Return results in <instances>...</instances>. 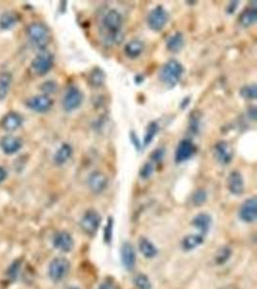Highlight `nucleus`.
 Returning <instances> with one entry per match:
<instances>
[{
	"label": "nucleus",
	"mask_w": 257,
	"mask_h": 289,
	"mask_svg": "<svg viewBox=\"0 0 257 289\" xmlns=\"http://www.w3.org/2000/svg\"><path fill=\"white\" fill-rule=\"evenodd\" d=\"M134 283L138 289H151V283L146 275L140 274L134 279Z\"/></svg>",
	"instance_id": "7c9ffc66"
},
{
	"label": "nucleus",
	"mask_w": 257,
	"mask_h": 289,
	"mask_svg": "<svg viewBox=\"0 0 257 289\" xmlns=\"http://www.w3.org/2000/svg\"><path fill=\"white\" fill-rule=\"evenodd\" d=\"M240 96H242L245 99H255L257 96V87L255 84H251V85H247L241 88L240 90Z\"/></svg>",
	"instance_id": "c85d7f7f"
},
{
	"label": "nucleus",
	"mask_w": 257,
	"mask_h": 289,
	"mask_svg": "<svg viewBox=\"0 0 257 289\" xmlns=\"http://www.w3.org/2000/svg\"><path fill=\"white\" fill-rule=\"evenodd\" d=\"M22 148V141L16 136H4L0 140V149L5 154H15Z\"/></svg>",
	"instance_id": "ddd939ff"
},
{
	"label": "nucleus",
	"mask_w": 257,
	"mask_h": 289,
	"mask_svg": "<svg viewBox=\"0 0 257 289\" xmlns=\"http://www.w3.org/2000/svg\"><path fill=\"white\" fill-rule=\"evenodd\" d=\"M139 249L142 255L147 258H152L157 254V249L151 241L145 237H142L139 241Z\"/></svg>",
	"instance_id": "393cba45"
},
{
	"label": "nucleus",
	"mask_w": 257,
	"mask_h": 289,
	"mask_svg": "<svg viewBox=\"0 0 257 289\" xmlns=\"http://www.w3.org/2000/svg\"><path fill=\"white\" fill-rule=\"evenodd\" d=\"M12 84V74L10 72H3L0 75V100L5 99L9 93Z\"/></svg>",
	"instance_id": "bb28decb"
},
{
	"label": "nucleus",
	"mask_w": 257,
	"mask_h": 289,
	"mask_svg": "<svg viewBox=\"0 0 257 289\" xmlns=\"http://www.w3.org/2000/svg\"><path fill=\"white\" fill-rule=\"evenodd\" d=\"M70 289H78V288H75V287H73V288H70Z\"/></svg>",
	"instance_id": "79ce46f5"
},
{
	"label": "nucleus",
	"mask_w": 257,
	"mask_h": 289,
	"mask_svg": "<svg viewBox=\"0 0 257 289\" xmlns=\"http://www.w3.org/2000/svg\"><path fill=\"white\" fill-rule=\"evenodd\" d=\"M165 153H166L165 149H163V148L156 149L155 150H153V152L151 153V160H152L153 162H155V163H159V162H161V161L163 160Z\"/></svg>",
	"instance_id": "f704fd0d"
},
{
	"label": "nucleus",
	"mask_w": 257,
	"mask_h": 289,
	"mask_svg": "<svg viewBox=\"0 0 257 289\" xmlns=\"http://www.w3.org/2000/svg\"><path fill=\"white\" fill-rule=\"evenodd\" d=\"M53 101L47 96H35L29 98L26 101V106L32 111L37 113H45L50 110Z\"/></svg>",
	"instance_id": "9b49d317"
},
{
	"label": "nucleus",
	"mask_w": 257,
	"mask_h": 289,
	"mask_svg": "<svg viewBox=\"0 0 257 289\" xmlns=\"http://www.w3.org/2000/svg\"><path fill=\"white\" fill-rule=\"evenodd\" d=\"M18 17L15 13L4 12L0 16V28L3 30H8L15 27L18 22Z\"/></svg>",
	"instance_id": "a878e982"
},
{
	"label": "nucleus",
	"mask_w": 257,
	"mask_h": 289,
	"mask_svg": "<svg viewBox=\"0 0 257 289\" xmlns=\"http://www.w3.org/2000/svg\"><path fill=\"white\" fill-rule=\"evenodd\" d=\"M227 187L231 194L239 196L244 193L245 190V184H244V178L239 172L233 171L231 172V175H229L227 178Z\"/></svg>",
	"instance_id": "2eb2a0df"
},
{
	"label": "nucleus",
	"mask_w": 257,
	"mask_h": 289,
	"mask_svg": "<svg viewBox=\"0 0 257 289\" xmlns=\"http://www.w3.org/2000/svg\"><path fill=\"white\" fill-rule=\"evenodd\" d=\"M83 94L79 89L74 86L69 88L63 97L62 106L65 111L72 112L79 108L83 102Z\"/></svg>",
	"instance_id": "39448f33"
},
{
	"label": "nucleus",
	"mask_w": 257,
	"mask_h": 289,
	"mask_svg": "<svg viewBox=\"0 0 257 289\" xmlns=\"http://www.w3.org/2000/svg\"><path fill=\"white\" fill-rule=\"evenodd\" d=\"M238 5H239V2L238 1H232L231 2V4H229V6H227V13L229 14H232L233 12H235L236 9H237V7H238Z\"/></svg>",
	"instance_id": "58836bf2"
},
{
	"label": "nucleus",
	"mask_w": 257,
	"mask_h": 289,
	"mask_svg": "<svg viewBox=\"0 0 257 289\" xmlns=\"http://www.w3.org/2000/svg\"><path fill=\"white\" fill-rule=\"evenodd\" d=\"M72 154V149L69 144H63L62 146L57 149V151L54 154V163L58 166L64 165L67 163Z\"/></svg>",
	"instance_id": "412c9836"
},
{
	"label": "nucleus",
	"mask_w": 257,
	"mask_h": 289,
	"mask_svg": "<svg viewBox=\"0 0 257 289\" xmlns=\"http://www.w3.org/2000/svg\"><path fill=\"white\" fill-rule=\"evenodd\" d=\"M231 254V249L224 247V248H222L218 252L217 256H216V261H217V263H219V264H222V263H224L229 260Z\"/></svg>",
	"instance_id": "72a5a7b5"
},
{
	"label": "nucleus",
	"mask_w": 257,
	"mask_h": 289,
	"mask_svg": "<svg viewBox=\"0 0 257 289\" xmlns=\"http://www.w3.org/2000/svg\"><path fill=\"white\" fill-rule=\"evenodd\" d=\"M27 36L30 42L40 49H44L49 41V31L47 27L40 23L34 22L27 27Z\"/></svg>",
	"instance_id": "7ed1b4c3"
},
{
	"label": "nucleus",
	"mask_w": 257,
	"mask_h": 289,
	"mask_svg": "<svg viewBox=\"0 0 257 289\" xmlns=\"http://www.w3.org/2000/svg\"><path fill=\"white\" fill-rule=\"evenodd\" d=\"M124 18L117 10H109L103 16L99 27V34L102 43L107 46L121 44L123 34Z\"/></svg>",
	"instance_id": "f257e3e1"
},
{
	"label": "nucleus",
	"mask_w": 257,
	"mask_h": 289,
	"mask_svg": "<svg viewBox=\"0 0 257 289\" xmlns=\"http://www.w3.org/2000/svg\"><path fill=\"white\" fill-rule=\"evenodd\" d=\"M184 46V37L182 33L176 32L167 41V48L172 52H178Z\"/></svg>",
	"instance_id": "5701e85b"
},
{
	"label": "nucleus",
	"mask_w": 257,
	"mask_h": 289,
	"mask_svg": "<svg viewBox=\"0 0 257 289\" xmlns=\"http://www.w3.org/2000/svg\"><path fill=\"white\" fill-rule=\"evenodd\" d=\"M101 217L97 211H88L81 219V228L90 235H94L100 226Z\"/></svg>",
	"instance_id": "6e6552de"
},
{
	"label": "nucleus",
	"mask_w": 257,
	"mask_h": 289,
	"mask_svg": "<svg viewBox=\"0 0 257 289\" xmlns=\"http://www.w3.org/2000/svg\"><path fill=\"white\" fill-rule=\"evenodd\" d=\"M104 82V72L99 69H96L90 75V83L94 86H100Z\"/></svg>",
	"instance_id": "c756f323"
},
{
	"label": "nucleus",
	"mask_w": 257,
	"mask_h": 289,
	"mask_svg": "<svg viewBox=\"0 0 257 289\" xmlns=\"http://www.w3.org/2000/svg\"><path fill=\"white\" fill-rule=\"evenodd\" d=\"M71 264L65 257H56L49 265V277L54 281L62 280L70 271Z\"/></svg>",
	"instance_id": "0eeeda50"
},
{
	"label": "nucleus",
	"mask_w": 257,
	"mask_h": 289,
	"mask_svg": "<svg viewBox=\"0 0 257 289\" xmlns=\"http://www.w3.org/2000/svg\"><path fill=\"white\" fill-rule=\"evenodd\" d=\"M195 151L196 148L193 141L190 139H183L180 141L176 150V155H175L176 163L180 164L186 162L187 160L194 156Z\"/></svg>",
	"instance_id": "1a4fd4ad"
},
{
	"label": "nucleus",
	"mask_w": 257,
	"mask_h": 289,
	"mask_svg": "<svg viewBox=\"0 0 257 289\" xmlns=\"http://www.w3.org/2000/svg\"><path fill=\"white\" fill-rule=\"evenodd\" d=\"M240 219L245 223H253L257 218V200L256 198L248 199L240 207Z\"/></svg>",
	"instance_id": "9d476101"
},
{
	"label": "nucleus",
	"mask_w": 257,
	"mask_h": 289,
	"mask_svg": "<svg viewBox=\"0 0 257 289\" xmlns=\"http://www.w3.org/2000/svg\"><path fill=\"white\" fill-rule=\"evenodd\" d=\"M53 245L62 252H70L73 247V239L70 233L66 231L57 232L53 237Z\"/></svg>",
	"instance_id": "f3484780"
},
{
	"label": "nucleus",
	"mask_w": 257,
	"mask_h": 289,
	"mask_svg": "<svg viewBox=\"0 0 257 289\" xmlns=\"http://www.w3.org/2000/svg\"><path fill=\"white\" fill-rule=\"evenodd\" d=\"M257 20V10L255 8H248L240 15L239 22L244 27L253 25Z\"/></svg>",
	"instance_id": "b1692460"
},
{
	"label": "nucleus",
	"mask_w": 257,
	"mask_h": 289,
	"mask_svg": "<svg viewBox=\"0 0 257 289\" xmlns=\"http://www.w3.org/2000/svg\"><path fill=\"white\" fill-rule=\"evenodd\" d=\"M211 224H212V219L206 213H201L196 215L192 222V225L194 226V228H196L199 231V233L204 235H205L210 229Z\"/></svg>",
	"instance_id": "6ab92c4d"
},
{
	"label": "nucleus",
	"mask_w": 257,
	"mask_h": 289,
	"mask_svg": "<svg viewBox=\"0 0 257 289\" xmlns=\"http://www.w3.org/2000/svg\"><path fill=\"white\" fill-rule=\"evenodd\" d=\"M98 289H116L115 285L111 281H104L102 282Z\"/></svg>",
	"instance_id": "ea45409f"
},
{
	"label": "nucleus",
	"mask_w": 257,
	"mask_h": 289,
	"mask_svg": "<svg viewBox=\"0 0 257 289\" xmlns=\"http://www.w3.org/2000/svg\"><path fill=\"white\" fill-rule=\"evenodd\" d=\"M122 261L124 268L127 270H132L136 264V254L133 246L126 242L122 247Z\"/></svg>",
	"instance_id": "a211bd4d"
},
{
	"label": "nucleus",
	"mask_w": 257,
	"mask_h": 289,
	"mask_svg": "<svg viewBox=\"0 0 257 289\" xmlns=\"http://www.w3.org/2000/svg\"><path fill=\"white\" fill-rule=\"evenodd\" d=\"M213 153H214V157L216 158V160L222 165H227L232 160V150L230 145L224 141L218 142L214 146Z\"/></svg>",
	"instance_id": "f8f14e48"
},
{
	"label": "nucleus",
	"mask_w": 257,
	"mask_h": 289,
	"mask_svg": "<svg viewBox=\"0 0 257 289\" xmlns=\"http://www.w3.org/2000/svg\"><path fill=\"white\" fill-rule=\"evenodd\" d=\"M168 13L163 6H156L151 10L148 15L147 22L152 31L159 32L167 25L168 21Z\"/></svg>",
	"instance_id": "20e7f679"
},
{
	"label": "nucleus",
	"mask_w": 257,
	"mask_h": 289,
	"mask_svg": "<svg viewBox=\"0 0 257 289\" xmlns=\"http://www.w3.org/2000/svg\"><path fill=\"white\" fill-rule=\"evenodd\" d=\"M154 172V166L151 162H146L140 170V177L142 179L150 178Z\"/></svg>",
	"instance_id": "473e14b6"
},
{
	"label": "nucleus",
	"mask_w": 257,
	"mask_h": 289,
	"mask_svg": "<svg viewBox=\"0 0 257 289\" xmlns=\"http://www.w3.org/2000/svg\"><path fill=\"white\" fill-rule=\"evenodd\" d=\"M22 123H23L22 117L17 112L12 111L4 116L1 122V126L6 132H15L22 124Z\"/></svg>",
	"instance_id": "dca6fc26"
},
{
	"label": "nucleus",
	"mask_w": 257,
	"mask_h": 289,
	"mask_svg": "<svg viewBox=\"0 0 257 289\" xmlns=\"http://www.w3.org/2000/svg\"><path fill=\"white\" fill-rule=\"evenodd\" d=\"M54 58L51 53L43 51L37 55L32 61L31 67L38 75H45L53 68Z\"/></svg>",
	"instance_id": "423d86ee"
},
{
	"label": "nucleus",
	"mask_w": 257,
	"mask_h": 289,
	"mask_svg": "<svg viewBox=\"0 0 257 289\" xmlns=\"http://www.w3.org/2000/svg\"><path fill=\"white\" fill-rule=\"evenodd\" d=\"M112 228H113V219L109 218L105 228V241L107 243H109L112 238Z\"/></svg>",
	"instance_id": "e433bc0d"
},
{
	"label": "nucleus",
	"mask_w": 257,
	"mask_h": 289,
	"mask_svg": "<svg viewBox=\"0 0 257 289\" xmlns=\"http://www.w3.org/2000/svg\"><path fill=\"white\" fill-rule=\"evenodd\" d=\"M158 132H159V124L156 122H151L149 124L146 134H145V137H144L142 144V145H144V147H148L151 144L153 139L155 138V136H156Z\"/></svg>",
	"instance_id": "cd10ccee"
},
{
	"label": "nucleus",
	"mask_w": 257,
	"mask_h": 289,
	"mask_svg": "<svg viewBox=\"0 0 257 289\" xmlns=\"http://www.w3.org/2000/svg\"><path fill=\"white\" fill-rule=\"evenodd\" d=\"M184 69L181 63L177 60L167 62L159 71L160 81L168 89L176 87L182 77Z\"/></svg>",
	"instance_id": "f03ea898"
},
{
	"label": "nucleus",
	"mask_w": 257,
	"mask_h": 289,
	"mask_svg": "<svg viewBox=\"0 0 257 289\" xmlns=\"http://www.w3.org/2000/svg\"><path fill=\"white\" fill-rule=\"evenodd\" d=\"M90 189L96 194L103 192L108 185V178L106 175L100 172H95L90 175L88 179Z\"/></svg>",
	"instance_id": "4468645a"
},
{
	"label": "nucleus",
	"mask_w": 257,
	"mask_h": 289,
	"mask_svg": "<svg viewBox=\"0 0 257 289\" xmlns=\"http://www.w3.org/2000/svg\"><path fill=\"white\" fill-rule=\"evenodd\" d=\"M145 49V44L140 40H133L125 45L124 53L130 59L138 58Z\"/></svg>",
	"instance_id": "aec40b11"
},
{
	"label": "nucleus",
	"mask_w": 257,
	"mask_h": 289,
	"mask_svg": "<svg viewBox=\"0 0 257 289\" xmlns=\"http://www.w3.org/2000/svg\"><path fill=\"white\" fill-rule=\"evenodd\" d=\"M7 177V172L3 167L0 166V183H2Z\"/></svg>",
	"instance_id": "a19ab883"
},
{
	"label": "nucleus",
	"mask_w": 257,
	"mask_h": 289,
	"mask_svg": "<svg viewBox=\"0 0 257 289\" xmlns=\"http://www.w3.org/2000/svg\"><path fill=\"white\" fill-rule=\"evenodd\" d=\"M42 90L47 94L54 93L57 90V85L56 83H54L53 81H48V82H45V84L42 86Z\"/></svg>",
	"instance_id": "c9c22d12"
},
{
	"label": "nucleus",
	"mask_w": 257,
	"mask_h": 289,
	"mask_svg": "<svg viewBox=\"0 0 257 289\" xmlns=\"http://www.w3.org/2000/svg\"><path fill=\"white\" fill-rule=\"evenodd\" d=\"M204 242V235L202 233L198 234H190L184 237L182 240V248L185 251H192L196 249L198 246L202 245Z\"/></svg>",
	"instance_id": "4be33fe9"
},
{
	"label": "nucleus",
	"mask_w": 257,
	"mask_h": 289,
	"mask_svg": "<svg viewBox=\"0 0 257 289\" xmlns=\"http://www.w3.org/2000/svg\"><path fill=\"white\" fill-rule=\"evenodd\" d=\"M130 140L132 142L134 147L136 148L137 150H140L142 149V142L140 140V138L137 136V134L134 132H131L130 133Z\"/></svg>",
	"instance_id": "4c0bfd02"
},
{
	"label": "nucleus",
	"mask_w": 257,
	"mask_h": 289,
	"mask_svg": "<svg viewBox=\"0 0 257 289\" xmlns=\"http://www.w3.org/2000/svg\"><path fill=\"white\" fill-rule=\"evenodd\" d=\"M207 200V194L204 189H198L192 197V202L195 205H202Z\"/></svg>",
	"instance_id": "2f4dec72"
}]
</instances>
